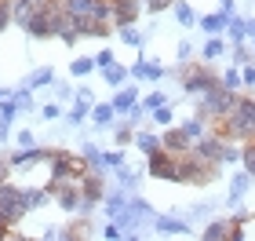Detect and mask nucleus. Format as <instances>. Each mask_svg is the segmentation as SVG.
<instances>
[{
  "label": "nucleus",
  "instance_id": "14",
  "mask_svg": "<svg viewBox=\"0 0 255 241\" xmlns=\"http://www.w3.org/2000/svg\"><path fill=\"white\" fill-rule=\"evenodd\" d=\"M135 146H138V150H142V154L149 157V154H157L160 146H164V139H160L157 132H135Z\"/></svg>",
  "mask_w": 255,
  "mask_h": 241
},
{
  "label": "nucleus",
  "instance_id": "28",
  "mask_svg": "<svg viewBox=\"0 0 255 241\" xmlns=\"http://www.w3.org/2000/svg\"><path fill=\"white\" fill-rule=\"evenodd\" d=\"M241 165H245V172L255 179V139H248V143H245V157H241Z\"/></svg>",
  "mask_w": 255,
  "mask_h": 241
},
{
  "label": "nucleus",
  "instance_id": "11",
  "mask_svg": "<svg viewBox=\"0 0 255 241\" xmlns=\"http://www.w3.org/2000/svg\"><path fill=\"white\" fill-rule=\"evenodd\" d=\"M226 22H230L226 11H212V15H204V18H201V29L208 33V37H219V33L226 29Z\"/></svg>",
  "mask_w": 255,
  "mask_h": 241
},
{
  "label": "nucleus",
  "instance_id": "27",
  "mask_svg": "<svg viewBox=\"0 0 255 241\" xmlns=\"http://www.w3.org/2000/svg\"><path fill=\"white\" fill-rule=\"evenodd\" d=\"M230 59H234V66H248V62L255 59V51H252V48H245V44H234Z\"/></svg>",
  "mask_w": 255,
  "mask_h": 241
},
{
  "label": "nucleus",
  "instance_id": "26",
  "mask_svg": "<svg viewBox=\"0 0 255 241\" xmlns=\"http://www.w3.org/2000/svg\"><path fill=\"white\" fill-rule=\"evenodd\" d=\"M88 102H91V99H80V95H77V106L66 113V121H69V124H80V121H84L88 113H91V110H88Z\"/></svg>",
  "mask_w": 255,
  "mask_h": 241
},
{
  "label": "nucleus",
  "instance_id": "12",
  "mask_svg": "<svg viewBox=\"0 0 255 241\" xmlns=\"http://www.w3.org/2000/svg\"><path fill=\"white\" fill-rule=\"evenodd\" d=\"M179 128L186 132L190 143H197V139H204V135H208V128H212V124H208V117H201V113H197V117H190L186 124H179Z\"/></svg>",
  "mask_w": 255,
  "mask_h": 241
},
{
  "label": "nucleus",
  "instance_id": "38",
  "mask_svg": "<svg viewBox=\"0 0 255 241\" xmlns=\"http://www.w3.org/2000/svg\"><path fill=\"white\" fill-rule=\"evenodd\" d=\"M40 117L44 121H55V117H62V110H59V102H48V106L40 110Z\"/></svg>",
  "mask_w": 255,
  "mask_h": 241
},
{
  "label": "nucleus",
  "instance_id": "32",
  "mask_svg": "<svg viewBox=\"0 0 255 241\" xmlns=\"http://www.w3.org/2000/svg\"><path fill=\"white\" fill-rule=\"evenodd\" d=\"M121 40H124V44H135V48H138V44H142V33L131 29V26H121Z\"/></svg>",
  "mask_w": 255,
  "mask_h": 241
},
{
  "label": "nucleus",
  "instance_id": "21",
  "mask_svg": "<svg viewBox=\"0 0 255 241\" xmlns=\"http://www.w3.org/2000/svg\"><path fill=\"white\" fill-rule=\"evenodd\" d=\"M226 33H230V40H234V44H241V40H245L248 37V22L245 18H234V15H230V22H226Z\"/></svg>",
  "mask_w": 255,
  "mask_h": 241
},
{
  "label": "nucleus",
  "instance_id": "44",
  "mask_svg": "<svg viewBox=\"0 0 255 241\" xmlns=\"http://www.w3.org/2000/svg\"><path fill=\"white\" fill-rule=\"evenodd\" d=\"M219 11H226V15H230V11H234V0H219Z\"/></svg>",
  "mask_w": 255,
  "mask_h": 241
},
{
  "label": "nucleus",
  "instance_id": "10",
  "mask_svg": "<svg viewBox=\"0 0 255 241\" xmlns=\"http://www.w3.org/2000/svg\"><path fill=\"white\" fill-rule=\"evenodd\" d=\"M160 139H164V150H168V154H175V157H182V154H190V150H193V143L186 139V132H182V128H168L164 135H160Z\"/></svg>",
  "mask_w": 255,
  "mask_h": 241
},
{
  "label": "nucleus",
  "instance_id": "37",
  "mask_svg": "<svg viewBox=\"0 0 255 241\" xmlns=\"http://www.w3.org/2000/svg\"><path fill=\"white\" fill-rule=\"evenodd\" d=\"M131 77H138V80H146V77H149V62H146V59H138V62L131 66Z\"/></svg>",
  "mask_w": 255,
  "mask_h": 241
},
{
  "label": "nucleus",
  "instance_id": "22",
  "mask_svg": "<svg viewBox=\"0 0 255 241\" xmlns=\"http://www.w3.org/2000/svg\"><path fill=\"white\" fill-rule=\"evenodd\" d=\"M245 157V146H234V139L223 143V157H219V165H237V161Z\"/></svg>",
  "mask_w": 255,
  "mask_h": 241
},
{
  "label": "nucleus",
  "instance_id": "40",
  "mask_svg": "<svg viewBox=\"0 0 255 241\" xmlns=\"http://www.w3.org/2000/svg\"><path fill=\"white\" fill-rule=\"evenodd\" d=\"M175 55H179V62H186L190 55H193V44H190V40H179V51H175Z\"/></svg>",
  "mask_w": 255,
  "mask_h": 241
},
{
  "label": "nucleus",
  "instance_id": "43",
  "mask_svg": "<svg viewBox=\"0 0 255 241\" xmlns=\"http://www.w3.org/2000/svg\"><path fill=\"white\" fill-rule=\"evenodd\" d=\"M37 139H33V132H18V146H33Z\"/></svg>",
  "mask_w": 255,
  "mask_h": 241
},
{
  "label": "nucleus",
  "instance_id": "36",
  "mask_svg": "<svg viewBox=\"0 0 255 241\" xmlns=\"http://www.w3.org/2000/svg\"><path fill=\"white\" fill-rule=\"evenodd\" d=\"M102 161H106V168H121L124 165V154L121 150H110V154H102Z\"/></svg>",
  "mask_w": 255,
  "mask_h": 241
},
{
  "label": "nucleus",
  "instance_id": "23",
  "mask_svg": "<svg viewBox=\"0 0 255 241\" xmlns=\"http://www.w3.org/2000/svg\"><path fill=\"white\" fill-rule=\"evenodd\" d=\"M219 84H223V88H230V91H241V88H245V77H241V70L234 66V70H226L223 77H219Z\"/></svg>",
  "mask_w": 255,
  "mask_h": 241
},
{
  "label": "nucleus",
  "instance_id": "8",
  "mask_svg": "<svg viewBox=\"0 0 255 241\" xmlns=\"http://www.w3.org/2000/svg\"><path fill=\"white\" fill-rule=\"evenodd\" d=\"M142 0H113V15H117V26H131V22L142 15Z\"/></svg>",
  "mask_w": 255,
  "mask_h": 241
},
{
  "label": "nucleus",
  "instance_id": "29",
  "mask_svg": "<svg viewBox=\"0 0 255 241\" xmlns=\"http://www.w3.org/2000/svg\"><path fill=\"white\" fill-rule=\"evenodd\" d=\"M149 117H153L157 124H164V128H168V124H171V117H175V110H171V106H168V102H164V106H157V110H149Z\"/></svg>",
  "mask_w": 255,
  "mask_h": 241
},
{
  "label": "nucleus",
  "instance_id": "6",
  "mask_svg": "<svg viewBox=\"0 0 255 241\" xmlns=\"http://www.w3.org/2000/svg\"><path fill=\"white\" fill-rule=\"evenodd\" d=\"M146 168H149V176H153V179H179V157L168 154L164 146H160L157 154L146 157Z\"/></svg>",
  "mask_w": 255,
  "mask_h": 241
},
{
  "label": "nucleus",
  "instance_id": "5",
  "mask_svg": "<svg viewBox=\"0 0 255 241\" xmlns=\"http://www.w3.org/2000/svg\"><path fill=\"white\" fill-rule=\"evenodd\" d=\"M219 84V77L208 70V62H201V66H186L182 70V88L190 91V95H204L208 88H215Z\"/></svg>",
  "mask_w": 255,
  "mask_h": 241
},
{
  "label": "nucleus",
  "instance_id": "18",
  "mask_svg": "<svg viewBox=\"0 0 255 241\" xmlns=\"http://www.w3.org/2000/svg\"><path fill=\"white\" fill-rule=\"evenodd\" d=\"M171 15H175V22H179V26H193V22H197L193 7L186 4V0H175V4H171Z\"/></svg>",
  "mask_w": 255,
  "mask_h": 241
},
{
  "label": "nucleus",
  "instance_id": "20",
  "mask_svg": "<svg viewBox=\"0 0 255 241\" xmlns=\"http://www.w3.org/2000/svg\"><path fill=\"white\" fill-rule=\"evenodd\" d=\"M138 102V95H135V88H124V91H117V95H113V110L117 113H128Z\"/></svg>",
  "mask_w": 255,
  "mask_h": 241
},
{
  "label": "nucleus",
  "instance_id": "3",
  "mask_svg": "<svg viewBox=\"0 0 255 241\" xmlns=\"http://www.w3.org/2000/svg\"><path fill=\"white\" fill-rule=\"evenodd\" d=\"M215 179H219V165L197 157L193 150L179 157V179H175V183H193V187H204V183H215Z\"/></svg>",
  "mask_w": 255,
  "mask_h": 241
},
{
  "label": "nucleus",
  "instance_id": "39",
  "mask_svg": "<svg viewBox=\"0 0 255 241\" xmlns=\"http://www.w3.org/2000/svg\"><path fill=\"white\" fill-rule=\"evenodd\" d=\"M175 0H142V7L146 11H164V7H171Z\"/></svg>",
  "mask_w": 255,
  "mask_h": 241
},
{
  "label": "nucleus",
  "instance_id": "46",
  "mask_svg": "<svg viewBox=\"0 0 255 241\" xmlns=\"http://www.w3.org/2000/svg\"><path fill=\"white\" fill-rule=\"evenodd\" d=\"M4 4H15V0H4Z\"/></svg>",
  "mask_w": 255,
  "mask_h": 241
},
{
  "label": "nucleus",
  "instance_id": "35",
  "mask_svg": "<svg viewBox=\"0 0 255 241\" xmlns=\"http://www.w3.org/2000/svg\"><path fill=\"white\" fill-rule=\"evenodd\" d=\"M135 139V132H131V121H128V124H117V143L124 146V143H131Z\"/></svg>",
  "mask_w": 255,
  "mask_h": 241
},
{
  "label": "nucleus",
  "instance_id": "24",
  "mask_svg": "<svg viewBox=\"0 0 255 241\" xmlns=\"http://www.w3.org/2000/svg\"><path fill=\"white\" fill-rule=\"evenodd\" d=\"M102 73H106V80H110L113 88H121L124 80L131 77V70H124V66H117V62H113V66H106V70H102Z\"/></svg>",
  "mask_w": 255,
  "mask_h": 241
},
{
  "label": "nucleus",
  "instance_id": "42",
  "mask_svg": "<svg viewBox=\"0 0 255 241\" xmlns=\"http://www.w3.org/2000/svg\"><path fill=\"white\" fill-rule=\"evenodd\" d=\"M241 77H245V84H255V66H241Z\"/></svg>",
  "mask_w": 255,
  "mask_h": 241
},
{
  "label": "nucleus",
  "instance_id": "1",
  "mask_svg": "<svg viewBox=\"0 0 255 241\" xmlns=\"http://www.w3.org/2000/svg\"><path fill=\"white\" fill-rule=\"evenodd\" d=\"M212 128H215V135H223V139H241V143H248V139H255V99L252 95H241L237 99V106H234V113H230L226 121H212Z\"/></svg>",
  "mask_w": 255,
  "mask_h": 241
},
{
  "label": "nucleus",
  "instance_id": "41",
  "mask_svg": "<svg viewBox=\"0 0 255 241\" xmlns=\"http://www.w3.org/2000/svg\"><path fill=\"white\" fill-rule=\"evenodd\" d=\"M11 18H15V15H11V4H4V0H0V29H4Z\"/></svg>",
  "mask_w": 255,
  "mask_h": 241
},
{
  "label": "nucleus",
  "instance_id": "15",
  "mask_svg": "<svg viewBox=\"0 0 255 241\" xmlns=\"http://www.w3.org/2000/svg\"><path fill=\"white\" fill-rule=\"evenodd\" d=\"M22 106L15 99H7V102H0V139H7V132H11V121H15V113Z\"/></svg>",
  "mask_w": 255,
  "mask_h": 241
},
{
  "label": "nucleus",
  "instance_id": "9",
  "mask_svg": "<svg viewBox=\"0 0 255 241\" xmlns=\"http://www.w3.org/2000/svg\"><path fill=\"white\" fill-rule=\"evenodd\" d=\"M153 227H157V234H164V238H186L190 234V223L179 220V216H160V220H153Z\"/></svg>",
  "mask_w": 255,
  "mask_h": 241
},
{
  "label": "nucleus",
  "instance_id": "17",
  "mask_svg": "<svg viewBox=\"0 0 255 241\" xmlns=\"http://www.w3.org/2000/svg\"><path fill=\"white\" fill-rule=\"evenodd\" d=\"M113 117H117L113 102H99V106H91V121H95L99 128H106V124H113Z\"/></svg>",
  "mask_w": 255,
  "mask_h": 241
},
{
  "label": "nucleus",
  "instance_id": "31",
  "mask_svg": "<svg viewBox=\"0 0 255 241\" xmlns=\"http://www.w3.org/2000/svg\"><path fill=\"white\" fill-rule=\"evenodd\" d=\"M135 183H138V176H135V172H128V168L121 165V172H117V187H124V190H135Z\"/></svg>",
  "mask_w": 255,
  "mask_h": 241
},
{
  "label": "nucleus",
  "instance_id": "30",
  "mask_svg": "<svg viewBox=\"0 0 255 241\" xmlns=\"http://www.w3.org/2000/svg\"><path fill=\"white\" fill-rule=\"evenodd\" d=\"M51 77H55V73L48 70V66H44V70H37V73L29 77V84H26V88H29V91H37V88H44V84H48Z\"/></svg>",
  "mask_w": 255,
  "mask_h": 241
},
{
  "label": "nucleus",
  "instance_id": "4",
  "mask_svg": "<svg viewBox=\"0 0 255 241\" xmlns=\"http://www.w3.org/2000/svg\"><path fill=\"white\" fill-rule=\"evenodd\" d=\"M26 212L29 209H26V198H22V187L4 179V183H0V216L7 220V227H15Z\"/></svg>",
  "mask_w": 255,
  "mask_h": 241
},
{
  "label": "nucleus",
  "instance_id": "19",
  "mask_svg": "<svg viewBox=\"0 0 255 241\" xmlns=\"http://www.w3.org/2000/svg\"><path fill=\"white\" fill-rule=\"evenodd\" d=\"M219 55H226V44L219 40V37H208L204 40V51H201V62H215Z\"/></svg>",
  "mask_w": 255,
  "mask_h": 241
},
{
  "label": "nucleus",
  "instance_id": "34",
  "mask_svg": "<svg viewBox=\"0 0 255 241\" xmlns=\"http://www.w3.org/2000/svg\"><path fill=\"white\" fill-rule=\"evenodd\" d=\"M95 62H99V70H106V66H113V62H117V55H113L110 48H102V51L95 55Z\"/></svg>",
  "mask_w": 255,
  "mask_h": 241
},
{
  "label": "nucleus",
  "instance_id": "25",
  "mask_svg": "<svg viewBox=\"0 0 255 241\" xmlns=\"http://www.w3.org/2000/svg\"><path fill=\"white\" fill-rule=\"evenodd\" d=\"M91 70H99L95 59H73V62H69V73H73V77H88Z\"/></svg>",
  "mask_w": 255,
  "mask_h": 241
},
{
  "label": "nucleus",
  "instance_id": "13",
  "mask_svg": "<svg viewBox=\"0 0 255 241\" xmlns=\"http://www.w3.org/2000/svg\"><path fill=\"white\" fill-rule=\"evenodd\" d=\"M201 238L204 241H234V223H208Z\"/></svg>",
  "mask_w": 255,
  "mask_h": 241
},
{
  "label": "nucleus",
  "instance_id": "33",
  "mask_svg": "<svg viewBox=\"0 0 255 241\" xmlns=\"http://www.w3.org/2000/svg\"><path fill=\"white\" fill-rule=\"evenodd\" d=\"M138 102H142L146 110H157V106H164V95H160V91H149V95H146V99H138Z\"/></svg>",
  "mask_w": 255,
  "mask_h": 241
},
{
  "label": "nucleus",
  "instance_id": "2",
  "mask_svg": "<svg viewBox=\"0 0 255 241\" xmlns=\"http://www.w3.org/2000/svg\"><path fill=\"white\" fill-rule=\"evenodd\" d=\"M237 99H241V91H230L223 84H215V88H208L201 95V110H197V113L208 117V124H212V121H226L230 113H234Z\"/></svg>",
  "mask_w": 255,
  "mask_h": 241
},
{
  "label": "nucleus",
  "instance_id": "16",
  "mask_svg": "<svg viewBox=\"0 0 255 241\" xmlns=\"http://www.w3.org/2000/svg\"><path fill=\"white\" fill-rule=\"evenodd\" d=\"M248 187H252V176H248V172H237V176L230 179V201L237 205V201L248 194Z\"/></svg>",
  "mask_w": 255,
  "mask_h": 241
},
{
  "label": "nucleus",
  "instance_id": "7",
  "mask_svg": "<svg viewBox=\"0 0 255 241\" xmlns=\"http://www.w3.org/2000/svg\"><path fill=\"white\" fill-rule=\"evenodd\" d=\"M223 135H215V132H208L204 139H197L193 143V154L197 157H204V161H212V165H219V157H223Z\"/></svg>",
  "mask_w": 255,
  "mask_h": 241
},
{
  "label": "nucleus",
  "instance_id": "45",
  "mask_svg": "<svg viewBox=\"0 0 255 241\" xmlns=\"http://www.w3.org/2000/svg\"><path fill=\"white\" fill-rule=\"evenodd\" d=\"M248 33H252V37H255V18H252V22H248Z\"/></svg>",
  "mask_w": 255,
  "mask_h": 241
}]
</instances>
